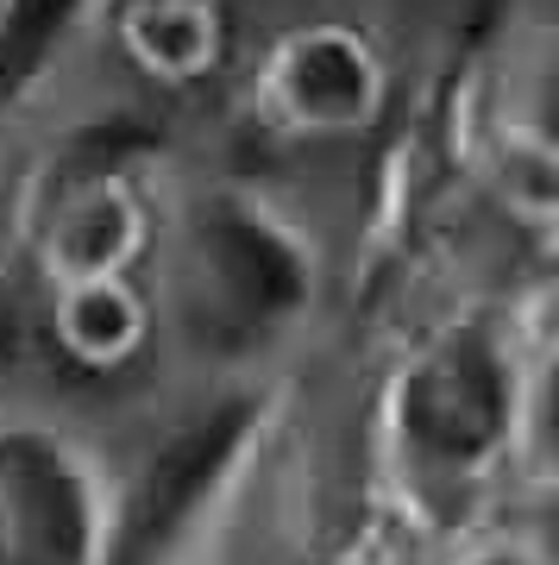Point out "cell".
<instances>
[{
  "mask_svg": "<svg viewBox=\"0 0 559 565\" xmlns=\"http://www.w3.org/2000/svg\"><path fill=\"white\" fill-rule=\"evenodd\" d=\"M20 239L44 289L82 277H139L145 258H158L164 214L139 170L70 163V170H57V182L32 189L20 214Z\"/></svg>",
  "mask_w": 559,
  "mask_h": 565,
  "instance_id": "6",
  "label": "cell"
},
{
  "mask_svg": "<svg viewBox=\"0 0 559 565\" xmlns=\"http://www.w3.org/2000/svg\"><path fill=\"white\" fill-rule=\"evenodd\" d=\"M158 340V302L139 277H82L44 289V345L76 377H126Z\"/></svg>",
  "mask_w": 559,
  "mask_h": 565,
  "instance_id": "7",
  "label": "cell"
},
{
  "mask_svg": "<svg viewBox=\"0 0 559 565\" xmlns=\"http://www.w3.org/2000/svg\"><path fill=\"white\" fill-rule=\"evenodd\" d=\"M440 565H553V559H547V541H540L535 522L497 515V522H484L478 534H465L460 546H446Z\"/></svg>",
  "mask_w": 559,
  "mask_h": 565,
  "instance_id": "9",
  "label": "cell"
},
{
  "mask_svg": "<svg viewBox=\"0 0 559 565\" xmlns=\"http://www.w3.org/2000/svg\"><path fill=\"white\" fill-rule=\"evenodd\" d=\"M327 289L315 226L259 189L220 182L177 214L151 302L158 333H177L208 377H271L320 321Z\"/></svg>",
  "mask_w": 559,
  "mask_h": 565,
  "instance_id": "2",
  "label": "cell"
},
{
  "mask_svg": "<svg viewBox=\"0 0 559 565\" xmlns=\"http://www.w3.org/2000/svg\"><path fill=\"white\" fill-rule=\"evenodd\" d=\"M289 377H201L114 459V565H196L233 509Z\"/></svg>",
  "mask_w": 559,
  "mask_h": 565,
  "instance_id": "3",
  "label": "cell"
},
{
  "mask_svg": "<svg viewBox=\"0 0 559 565\" xmlns=\"http://www.w3.org/2000/svg\"><path fill=\"white\" fill-rule=\"evenodd\" d=\"M0 565H114L107 446L20 396H0Z\"/></svg>",
  "mask_w": 559,
  "mask_h": 565,
  "instance_id": "4",
  "label": "cell"
},
{
  "mask_svg": "<svg viewBox=\"0 0 559 565\" xmlns=\"http://www.w3.org/2000/svg\"><path fill=\"white\" fill-rule=\"evenodd\" d=\"M390 57L365 25L346 20H308L271 39L252 76V107L283 139L334 145L365 139L390 114Z\"/></svg>",
  "mask_w": 559,
  "mask_h": 565,
  "instance_id": "5",
  "label": "cell"
},
{
  "mask_svg": "<svg viewBox=\"0 0 559 565\" xmlns=\"http://www.w3.org/2000/svg\"><path fill=\"white\" fill-rule=\"evenodd\" d=\"M547 333L521 308H446L402 333L365 408V478L409 541L460 546L516 515L547 465Z\"/></svg>",
  "mask_w": 559,
  "mask_h": 565,
  "instance_id": "1",
  "label": "cell"
},
{
  "mask_svg": "<svg viewBox=\"0 0 559 565\" xmlns=\"http://www.w3.org/2000/svg\"><path fill=\"white\" fill-rule=\"evenodd\" d=\"M107 32L151 88H201L226 57L220 0H107Z\"/></svg>",
  "mask_w": 559,
  "mask_h": 565,
  "instance_id": "8",
  "label": "cell"
},
{
  "mask_svg": "<svg viewBox=\"0 0 559 565\" xmlns=\"http://www.w3.org/2000/svg\"><path fill=\"white\" fill-rule=\"evenodd\" d=\"M7 13H13V0H0V25H7Z\"/></svg>",
  "mask_w": 559,
  "mask_h": 565,
  "instance_id": "10",
  "label": "cell"
}]
</instances>
